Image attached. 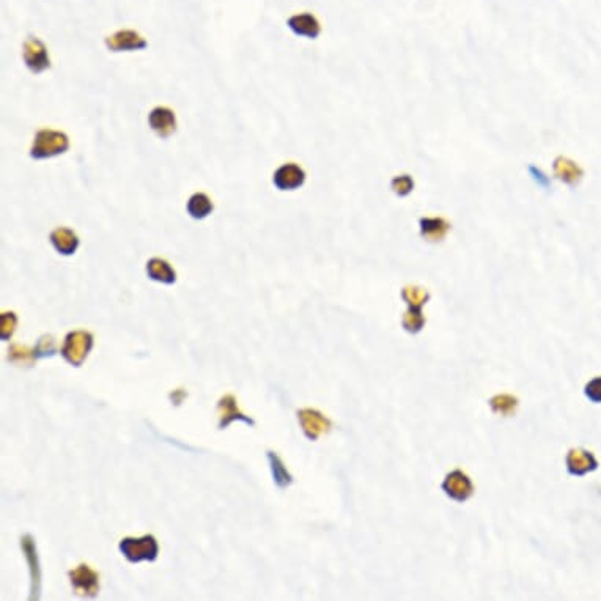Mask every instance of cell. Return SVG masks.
I'll return each mask as SVG.
<instances>
[{
    "label": "cell",
    "mask_w": 601,
    "mask_h": 601,
    "mask_svg": "<svg viewBox=\"0 0 601 601\" xmlns=\"http://www.w3.org/2000/svg\"><path fill=\"white\" fill-rule=\"evenodd\" d=\"M286 24H289L293 34L298 37H305L310 38V40H315V38H318V35L322 34V25H319L317 16H313L312 13H300V15L291 16L289 18Z\"/></svg>",
    "instance_id": "obj_13"
},
{
    "label": "cell",
    "mask_w": 601,
    "mask_h": 601,
    "mask_svg": "<svg viewBox=\"0 0 601 601\" xmlns=\"http://www.w3.org/2000/svg\"><path fill=\"white\" fill-rule=\"evenodd\" d=\"M70 148L68 136L62 131L55 129H40L35 134L34 145L30 150V156L34 159H49L54 156L67 153Z\"/></svg>",
    "instance_id": "obj_1"
},
{
    "label": "cell",
    "mask_w": 601,
    "mask_h": 601,
    "mask_svg": "<svg viewBox=\"0 0 601 601\" xmlns=\"http://www.w3.org/2000/svg\"><path fill=\"white\" fill-rule=\"evenodd\" d=\"M18 326V317L15 312H2L0 315V338L2 341H10L11 336L15 334Z\"/></svg>",
    "instance_id": "obj_26"
},
{
    "label": "cell",
    "mask_w": 601,
    "mask_h": 601,
    "mask_svg": "<svg viewBox=\"0 0 601 601\" xmlns=\"http://www.w3.org/2000/svg\"><path fill=\"white\" fill-rule=\"evenodd\" d=\"M597 466V458L586 449H572L567 455V469L572 475H584L595 471Z\"/></svg>",
    "instance_id": "obj_12"
},
{
    "label": "cell",
    "mask_w": 601,
    "mask_h": 601,
    "mask_svg": "<svg viewBox=\"0 0 601 601\" xmlns=\"http://www.w3.org/2000/svg\"><path fill=\"white\" fill-rule=\"evenodd\" d=\"M298 419L300 427H303L305 437H309L310 441H317L319 436L328 433L332 427V422L323 413H319L318 409H312V408L299 409Z\"/></svg>",
    "instance_id": "obj_7"
},
{
    "label": "cell",
    "mask_w": 601,
    "mask_h": 601,
    "mask_svg": "<svg viewBox=\"0 0 601 601\" xmlns=\"http://www.w3.org/2000/svg\"><path fill=\"white\" fill-rule=\"evenodd\" d=\"M147 272L148 277L154 280V282H161L164 285H172L176 282V272L171 263L164 258H150L147 263Z\"/></svg>",
    "instance_id": "obj_17"
},
{
    "label": "cell",
    "mask_w": 601,
    "mask_h": 601,
    "mask_svg": "<svg viewBox=\"0 0 601 601\" xmlns=\"http://www.w3.org/2000/svg\"><path fill=\"white\" fill-rule=\"evenodd\" d=\"M21 546L22 551L25 553V557L30 564V576H32V592L34 595L32 598H38V592H40V567H38V556H37V548H35V540L32 539V535H24L21 539Z\"/></svg>",
    "instance_id": "obj_16"
},
{
    "label": "cell",
    "mask_w": 601,
    "mask_h": 601,
    "mask_svg": "<svg viewBox=\"0 0 601 601\" xmlns=\"http://www.w3.org/2000/svg\"><path fill=\"white\" fill-rule=\"evenodd\" d=\"M148 125L156 136H159L161 139H167L176 129V119L173 110L162 106L154 107L148 115Z\"/></svg>",
    "instance_id": "obj_11"
},
{
    "label": "cell",
    "mask_w": 601,
    "mask_h": 601,
    "mask_svg": "<svg viewBox=\"0 0 601 601\" xmlns=\"http://www.w3.org/2000/svg\"><path fill=\"white\" fill-rule=\"evenodd\" d=\"M55 341L52 336H41L40 341H38L37 346H35V355L37 357H51L55 355Z\"/></svg>",
    "instance_id": "obj_27"
},
{
    "label": "cell",
    "mask_w": 601,
    "mask_h": 601,
    "mask_svg": "<svg viewBox=\"0 0 601 601\" xmlns=\"http://www.w3.org/2000/svg\"><path fill=\"white\" fill-rule=\"evenodd\" d=\"M390 187H392V191H394V194L398 195V197H407V195H409L411 192L414 191L413 176L408 175V173L397 175V176H394V178H392Z\"/></svg>",
    "instance_id": "obj_25"
},
{
    "label": "cell",
    "mask_w": 601,
    "mask_h": 601,
    "mask_svg": "<svg viewBox=\"0 0 601 601\" xmlns=\"http://www.w3.org/2000/svg\"><path fill=\"white\" fill-rule=\"evenodd\" d=\"M586 395L593 403H601V378H593L592 381L587 383Z\"/></svg>",
    "instance_id": "obj_28"
},
{
    "label": "cell",
    "mask_w": 601,
    "mask_h": 601,
    "mask_svg": "<svg viewBox=\"0 0 601 601\" xmlns=\"http://www.w3.org/2000/svg\"><path fill=\"white\" fill-rule=\"evenodd\" d=\"M68 576L77 595L93 598L100 592V574L87 564H81L74 570H70Z\"/></svg>",
    "instance_id": "obj_5"
},
{
    "label": "cell",
    "mask_w": 601,
    "mask_h": 601,
    "mask_svg": "<svg viewBox=\"0 0 601 601\" xmlns=\"http://www.w3.org/2000/svg\"><path fill=\"white\" fill-rule=\"evenodd\" d=\"M431 295L427 289L417 285H408L402 290V299L408 304V307H419L422 309L430 300Z\"/></svg>",
    "instance_id": "obj_24"
},
{
    "label": "cell",
    "mask_w": 601,
    "mask_h": 601,
    "mask_svg": "<svg viewBox=\"0 0 601 601\" xmlns=\"http://www.w3.org/2000/svg\"><path fill=\"white\" fill-rule=\"evenodd\" d=\"M187 213L192 219L202 220L208 218L214 210V205L211 199L208 197L205 192H195L191 199L187 200Z\"/></svg>",
    "instance_id": "obj_19"
},
{
    "label": "cell",
    "mask_w": 601,
    "mask_h": 601,
    "mask_svg": "<svg viewBox=\"0 0 601 601\" xmlns=\"http://www.w3.org/2000/svg\"><path fill=\"white\" fill-rule=\"evenodd\" d=\"M49 239L52 246H54V249L58 253H62V256H73L81 244L79 237L67 227L55 228V230L51 233Z\"/></svg>",
    "instance_id": "obj_15"
},
{
    "label": "cell",
    "mask_w": 601,
    "mask_h": 601,
    "mask_svg": "<svg viewBox=\"0 0 601 601\" xmlns=\"http://www.w3.org/2000/svg\"><path fill=\"white\" fill-rule=\"evenodd\" d=\"M218 413H219V430H225L235 421H241L251 427L256 425V421L251 419L249 416L241 413L238 408L237 398H235V395L232 394L224 395L220 398L218 403Z\"/></svg>",
    "instance_id": "obj_9"
},
{
    "label": "cell",
    "mask_w": 601,
    "mask_h": 601,
    "mask_svg": "<svg viewBox=\"0 0 601 601\" xmlns=\"http://www.w3.org/2000/svg\"><path fill=\"white\" fill-rule=\"evenodd\" d=\"M6 359H8V362L16 364L18 367H32L38 357L35 355V348L30 350L27 346L15 343L10 346L8 357Z\"/></svg>",
    "instance_id": "obj_22"
},
{
    "label": "cell",
    "mask_w": 601,
    "mask_h": 601,
    "mask_svg": "<svg viewBox=\"0 0 601 601\" xmlns=\"http://www.w3.org/2000/svg\"><path fill=\"white\" fill-rule=\"evenodd\" d=\"M272 183L279 191H295L305 183V172L295 162H286L274 172Z\"/></svg>",
    "instance_id": "obj_8"
},
{
    "label": "cell",
    "mask_w": 601,
    "mask_h": 601,
    "mask_svg": "<svg viewBox=\"0 0 601 601\" xmlns=\"http://www.w3.org/2000/svg\"><path fill=\"white\" fill-rule=\"evenodd\" d=\"M22 58L25 67L34 74H40L51 68V58L46 44L37 37H29L22 44Z\"/></svg>",
    "instance_id": "obj_4"
},
{
    "label": "cell",
    "mask_w": 601,
    "mask_h": 601,
    "mask_svg": "<svg viewBox=\"0 0 601 601\" xmlns=\"http://www.w3.org/2000/svg\"><path fill=\"white\" fill-rule=\"evenodd\" d=\"M95 337L88 331H71L65 337L60 355L68 364L81 367L93 348Z\"/></svg>",
    "instance_id": "obj_3"
},
{
    "label": "cell",
    "mask_w": 601,
    "mask_h": 601,
    "mask_svg": "<svg viewBox=\"0 0 601 601\" xmlns=\"http://www.w3.org/2000/svg\"><path fill=\"white\" fill-rule=\"evenodd\" d=\"M554 173H556V176L560 181H564L570 186H574L581 180V176H583V169H581L578 164H574L573 161L559 156V158L554 161Z\"/></svg>",
    "instance_id": "obj_18"
},
{
    "label": "cell",
    "mask_w": 601,
    "mask_h": 601,
    "mask_svg": "<svg viewBox=\"0 0 601 601\" xmlns=\"http://www.w3.org/2000/svg\"><path fill=\"white\" fill-rule=\"evenodd\" d=\"M106 46L112 52L140 51L147 48V41L136 30H119L114 35L106 38Z\"/></svg>",
    "instance_id": "obj_10"
},
{
    "label": "cell",
    "mask_w": 601,
    "mask_h": 601,
    "mask_svg": "<svg viewBox=\"0 0 601 601\" xmlns=\"http://www.w3.org/2000/svg\"><path fill=\"white\" fill-rule=\"evenodd\" d=\"M268 460H270L271 473L274 483H276L279 489L289 488L293 483V475L289 473V469L284 465V461L276 452H268Z\"/></svg>",
    "instance_id": "obj_20"
},
{
    "label": "cell",
    "mask_w": 601,
    "mask_h": 601,
    "mask_svg": "<svg viewBox=\"0 0 601 601\" xmlns=\"http://www.w3.org/2000/svg\"><path fill=\"white\" fill-rule=\"evenodd\" d=\"M185 397H186V392H183V390H176V392H173V394H171V398L175 404H180Z\"/></svg>",
    "instance_id": "obj_29"
},
{
    "label": "cell",
    "mask_w": 601,
    "mask_h": 601,
    "mask_svg": "<svg viewBox=\"0 0 601 601\" xmlns=\"http://www.w3.org/2000/svg\"><path fill=\"white\" fill-rule=\"evenodd\" d=\"M518 398L510 394H498L489 400V407H491L493 413L501 414L502 417H510L515 416L516 409H518Z\"/></svg>",
    "instance_id": "obj_21"
},
{
    "label": "cell",
    "mask_w": 601,
    "mask_h": 601,
    "mask_svg": "<svg viewBox=\"0 0 601 601\" xmlns=\"http://www.w3.org/2000/svg\"><path fill=\"white\" fill-rule=\"evenodd\" d=\"M425 323L427 318L419 307H408V310L404 312L402 318L403 328L404 331L409 332V334H419V332L425 328Z\"/></svg>",
    "instance_id": "obj_23"
},
{
    "label": "cell",
    "mask_w": 601,
    "mask_h": 601,
    "mask_svg": "<svg viewBox=\"0 0 601 601\" xmlns=\"http://www.w3.org/2000/svg\"><path fill=\"white\" fill-rule=\"evenodd\" d=\"M442 489L450 499L456 502H466L475 491V487L469 475L461 469H454L446 475L442 482Z\"/></svg>",
    "instance_id": "obj_6"
},
{
    "label": "cell",
    "mask_w": 601,
    "mask_h": 601,
    "mask_svg": "<svg viewBox=\"0 0 601 601\" xmlns=\"http://www.w3.org/2000/svg\"><path fill=\"white\" fill-rule=\"evenodd\" d=\"M120 553L131 564H139L142 560L154 562L158 559L159 545L154 535L148 534L143 537H125L119 545Z\"/></svg>",
    "instance_id": "obj_2"
},
{
    "label": "cell",
    "mask_w": 601,
    "mask_h": 601,
    "mask_svg": "<svg viewBox=\"0 0 601 601\" xmlns=\"http://www.w3.org/2000/svg\"><path fill=\"white\" fill-rule=\"evenodd\" d=\"M421 227V237L428 241V243H441L446 239V237L450 232V222L444 218H421L419 220Z\"/></svg>",
    "instance_id": "obj_14"
}]
</instances>
